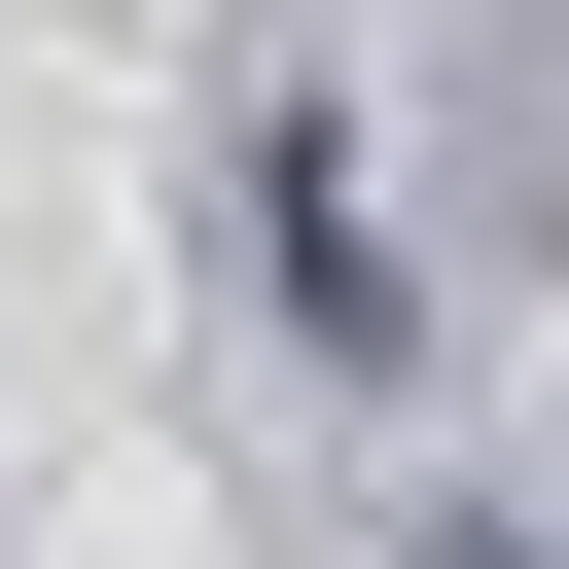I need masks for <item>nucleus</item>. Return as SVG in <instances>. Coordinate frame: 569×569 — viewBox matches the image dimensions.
<instances>
[{"label":"nucleus","mask_w":569,"mask_h":569,"mask_svg":"<svg viewBox=\"0 0 569 569\" xmlns=\"http://www.w3.org/2000/svg\"><path fill=\"white\" fill-rule=\"evenodd\" d=\"M284 320H320L356 391H427V249L356 213V142H284Z\"/></svg>","instance_id":"1"}]
</instances>
